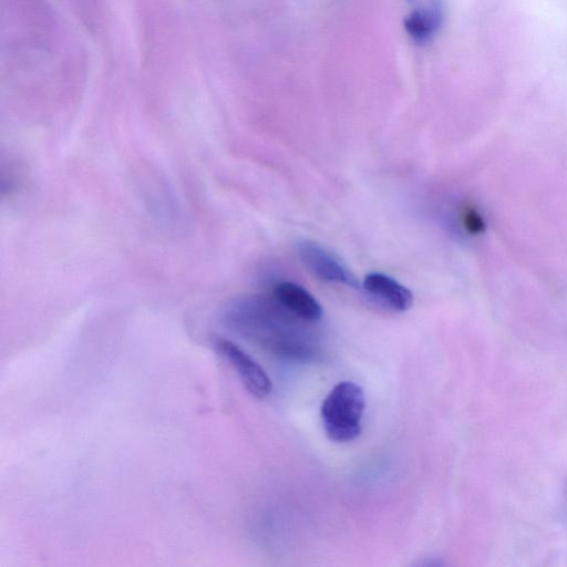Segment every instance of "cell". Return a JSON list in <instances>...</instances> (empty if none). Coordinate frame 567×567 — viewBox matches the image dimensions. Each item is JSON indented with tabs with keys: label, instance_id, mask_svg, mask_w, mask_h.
I'll list each match as a JSON object with an SVG mask.
<instances>
[{
	"label": "cell",
	"instance_id": "obj_3",
	"mask_svg": "<svg viewBox=\"0 0 567 567\" xmlns=\"http://www.w3.org/2000/svg\"><path fill=\"white\" fill-rule=\"evenodd\" d=\"M297 251L301 262L319 279L352 288L358 287V281L349 269L319 244L311 240H302L298 243Z\"/></svg>",
	"mask_w": 567,
	"mask_h": 567
},
{
	"label": "cell",
	"instance_id": "obj_4",
	"mask_svg": "<svg viewBox=\"0 0 567 567\" xmlns=\"http://www.w3.org/2000/svg\"><path fill=\"white\" fill-rule=\"evenodd\" d=\"M410 12L403 20L409 37L426 44L437 34L444 20L443 0H405Z\"/></svg>",
	"mask_w": 567,
	"mask_h": 567
},
{
	"label": "cell",
	"instance_id": "obj_2",
	"mask_svg": "<svg viewBox=\"0 0 567 567\" xmlns=\"http://www.w3.org/2000/svg\"><path fill=\"white\" fill-rule=\"evenodd\" d=\"M214 347L236 371L246 390L258 399L269 395L272 384L265 370L243 349L228 339L217 338Z\"/></svg>",
	"mask_w": 567,
	"mask_h": 567
},
{
	"label": "cell",
	"instance_id": "obj_6",
	"mask_svg": "<svg viewBox=\"0 0 567 567\" xmlns=\"http://www.w3.org/2000/svg\"><path fill=\"white\" fill-rule=\"evenodd\" d=\"M274 298L293 316L306 321H318L322 309L315 297L301 286L282 281L274 287Z\"/></svg>",
	"mask_w": 567,
	"mask_h": 567
},
{
	"label": "cell",
	"instance_id": "obj_5",
	"mask_svg": "<svg viewBox=\"0 0 567 567\" xmlns=\"http://www.w3.org/2000/svg\"><path fill=\"white\" fill-rule=\"evenodd\" d=\"M363 289L377 303L393 311H405L413 303V295L406 287L381 272L367 275Z\"/></svg>",
	"mask_w": 567,
	"mask_h": 567
},
{
	"label": "cell",
	"instance_id": "obj_1",
	"mask_svg": "<svg viewBox=\"0 0 567 567\" xmlns=\"http://www.w3.org/2000/svg\"><path fill=\"white\" fill-rule=\"evenodd\" d=\"M364 393L360 385L343 381L336 384L321 405V419L328 437L336 442H349L361 432L364 411Z\"/></svg>",
	"mask_w": 567,
	"mask_h": 567
}]
</instances>
